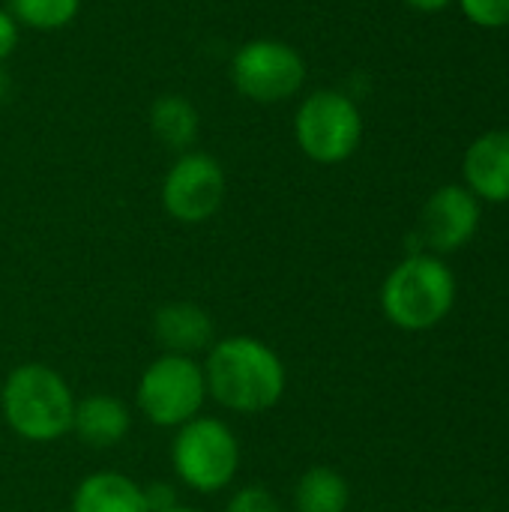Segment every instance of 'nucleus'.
Here are the masks:
<instances>
[{
	"instance_id": "obj_1",
	"label": "nucleus",
	"mask_w": 509,
	"mask_h": 512,
	"mask_svg": "<svg viewBox=\"0 0 509 512\" xmlns=\"http://www.w3.org/2000/svg\"><path fill=\"white\" fill-rule=\"evenodd\" d=\"M207 399L231 414H264L288 387L282 357L255 336L216 339L201 363Z\"/></svg>"
},
{
	"instance_id": "obj_2",
	"label": "nucleus",
	"mask_w": 509,
	"mask_h": 512,
	"mask_svg": "<svg viewBox=\"0 0 509 512\" xmlns=\"http://www.w3.org/2000/svg\"><path fill=\"white\" fill-rule=\"evenodd\" d=\"M75 393L66 378L45 363L15 366L0 390L6 426L30 444H51L72 432Z\"/></svg>"
},
{
	"instance_id": "obj_3",
	"label": "nucleus",
	"mask_w": 509,
	"mask_h": 512,
	"mask_svg": "<svg viewBox=\"0 0 509 512\" xmlns=\"http://www.w3.org/2000/svg\"><path fill=\"white\" fill-rule=\"evenodd\" d=\"M456 303V276L438 255H411L396 264L381 285L387 321L408 333L438 327Z\"/></svg>"
},
{
	"instance_id": "obj_4",
	"label": "nucleus",
	"mask_w": 509,
	"mask_h": 512,
	"mask_svg": "<svg viewBox=\"0 0 509 512\" xmlns=\"http://www.w3.org/2000/svg\"><path fill=\"white\" fill-rule=\"evenodd\" d=\"M171 468L183 486L198 495L228 489L240 471V441L219 417H195L174 429Z\"/></svg>"
},
{
	"instance_id": "obj_5",
	"label": "nucleus",
	"mask_w": 509,
	"mask_h": 512,
	"mask_svg": "<svg viewBox=\"0 0 509 512\" xmlns=\"http://www.w3.org/2000/svg\"><path fill=\"white\" fill-rule=\"evenodd\" d=\"M294 138L306 159L318 165H339L351 159L363 141V114L342 90L321 87L297 105Z\"/></svg>"
},
{
	"instance_id": "obj_6",
	"label": "nucleus",
	"mask_w": 509,
	"mask_h": 512,
	"mask_svg": "<svg viewBox=\"0 0 509 512\" xmlns=\"http://www.w3.org/2000/svg\"><path fill=\"white\" fill-rule=\"evenodd\" d=\"M204 402L207 384L198 357L162 354L141 372L135 387L138 411L159 429H180L201 414Z\"/></svg>"
},
{
	"instance_id": "obj_7",
	"label": "nucleus",
	"mask_w": 509,
	"mask_h": 512,
	"mask_svg": "<svg viewBox=\"0 0 509 512\" xmlns=\"http://www.w3.org/2000/svg\"><path fill=\"white\" fill-rule=\"evenodd\" d=\"M234 90L258 105H276L294 99L306 84L303 54L282 39H249L231 57Z\"/></svg>"
},
{
	"instance_id": "obj_8",
	"label": "nucleus",
	"mask_w": 509,
	"mask_h": 512,
	"mask_svg": "<svg viewBox=\"0 0 509 512\" xmlns=\"http://www.w3.org/2000/svg\"><path fill=\"white\" fill-rule=\"evenodd\" d=\"M225 192L228 177L222 162L204 150H186L165 171L159 201L174 222L201 225L222 210Z\"/></svg>"
},
{
	"instance_id": "obj_9",
	"label": "nucleus",
	"mask_w": 509,
	"mask_h": 512,
	"mask_svg": "<svg viewBox=\"0 0 509 512\" xmlns=\"http://www.w3.org/2000/svg\"><path fill=\"white\" fill-rule=\"evenodd\" d=\"M480 198L459 183L441 186L429 195L420 213V234L429 249L447 255L459 252L465 243L474 240L480 228Z\"/></svg>"
},
{
	"instance_id": "obj_10",
	"label": "nucleus",
	"mask_w": 509,
	"mask_h": 512,
	"mask_svg": "<svg viewBox=\"0 0 509 512\" xmlns=\"http://www.w3.org/2000/svg\"><path fill=\"white\" fill-rule=\"evenodd\" d=\"M153 336H156L162 354L198 357V354H207L210 345L216 342V324L204 306L174 300V303H165L156 309Z\"/></svg>"
},
{
	"instance_id": "obj_11",
	"label": "nucleus",
	"mask_w": 509,
	"mask_h": 512,
	"mask_svg": "<svg viewBox=\"0 0 509 512\" xmlns=\"http://www.w3.org/2000/svg\"><path fill=\"white\" fill-rule=\"evenodd\" d=\"M462 177L465 186L492 204L509 201V129L483 132L462 159Z\"/></svg>"
},
{
	"instance_id": "obj_12",
	"label": "nucleus",
	"mask_w": 509,
	"mask_h": 512,
	"mask_svg": "<svg viewBox=\"0 0 509 512\" xmlns=\"http://www.w3.org/2000/svg\"><path fill=\"white\" fill-rule=\"evenodd\" d=\"M132 429L129 405L111 393H90L75 402L72 432L90 450H111L117 447Z\"/></svg>"
},
{
	"instance_id": "obj_13",
	"label": "nucleus",
	"mask_w": 509,
	"mask_h": 512,
	"mask_svg": "<svg viewBox=\"0 0 509 512\" xmlns=\"http://www.w3.org/2000/svg\"><path fill=\"white\" fill-rule=\"evenodd\" d=\"M72 512H150V507L141 483L117 471H96L75 486Z\"/></svg>"
},
{
	"instance_id": "obj_14",
	"label": "nucleus",
	"mask_w": 509,
	"mask_h": 512,
	"mask_svg": "<svg viewBox=\"0 0 509 512\" xmlns=\"http://www.w3.org/2000/svg\"><path fill=\"white\" fill-rule=\"evenodd\" d=\"M150 129L153 135L168 147V150H189L192 141L198 138L201 129V117L198 108L180 96V93H165L150 105Z\"/></svg>"
},
{
	"instance_id": "obj_15",
	"label": "nucleus",
	"mask_w": 509,
	"mask_h": 512,
	"mask_svg": "<svg viewBox=\"0 0 509 512\" xmlns=\"http://www.w3.org/2000/svg\"><path fill=\"white\" fill-rule=\"evenodd\" d=\"M348 504H351L348 480L327 465H315L297 480L294 489L297 512H345Z\"/></svg>"
},
{
	"instance_id": "obj_16",
	"label": "nucleus",
	"mask_w": 509,
	"mask_h": 512,
	"mask_svg": "<svg viewBox=\"0 0 509 512\" xmlns=\"http://www.w3.org/2000/svg\"><path fill=\"white\" fill-rule=\"evenodd\" d=\"M9 12L27 30L51 33L69 27L78 18L81 0H9Z\"/></svg>"
},
{
	"instance_id": "obj_17",
	"label": "nucleus",
	"mask_w": 509,
	"mask_h": 512,
	"mask_svg": "<svg viewBox=\"0 0 509 512\" xmlns=\"http://www.w3.org/2000/svg\"><path fill=\"white\" fill-rule=\"evenodd\" d=\"M465 18H471L477 27L501 30L509 27V0H459Z\"/></svg>"
},
{
	"instance_id": "obj_18",
	"label": "nucleus",
	"mask_w": 509,
	"mask_h": 512,
	"mask_svg": "<svg viewBox=\"0 0 509 512\" xmlns=\"http://www.w3.org/2000/svg\"><path fill=\"white\" fill-rule=\"evenodd\" d=\"M225 512H282L279 501L273 492H267L264 486H243L237 489L228 504H225Z\"/></svg>"
},
{
	"instance_id": "obj_19",
	"label": "nucleus",
	"mask_w": 509,
	"mask_h": 512,
	"mask_svg": "<svg viewBox=\"0 0 509 512\" xmlns=\"http://www.w3.org/2000/svg\"><path fill=\"white\" fill-rule=\"evenodd\" d=\"M18 39H21V24L12 18L9 9H0V63H6L15 54Z\"/></svg>"
},
{
	"instance_id": "obj_20",
	"label": "nucleus",
	"mask_w": 509,
	"mask_h": 512,
	"mask_svg": "<svg viewBox=\"0 0 509 512\" xmlns=\"http://www.w3.org/2000/svg\"><path fill=\"white\" fill-rule=\"evenodd\" d=\"M144 498H147V507H150V512H162L177 504L174 489H171L168 483H150V486H144Z\"/></svg>"
},
{
	"instance_id": "obj_21",
	"label": "nucleus",
	"mask_w": 509,
	"mask_h": 512,
	"mask_svg": "<svg viewBox=\"0 0 509 512\" xmlns=\"http://www.w3.org/2000/svg\"><path fill=\"white\" fill-rule=\"evenodd\" d=\"M411 9H417V12H441V9H447L453 0H405Z\"/></svg>"
},
{
	"instance_id": "obj_22",
	"label": "nucleus",
	"mask_w": 509,
	"mask_h": 512,
	"mask_svg": "<svg viewBox=\"0 0 509 512\" xmlns=\"http://www.w3.org/2000/svg\"><path fill=\"white\" fill-rule=\"evenodd\" d=\"M6 90H9V78H6V69H3V63H0V102L6 99Z\"/></svg>"
},
{
	"instance_id": "obj_23",
	"label": "nucleus",
	"mask_w": 509,
	"mask_h": 512,
	"mask_svg": "<svg viewBox=\"0 0 509 512\" xmlns=\"http://www.w3.org/2000/svg\"><path fill=\"white\" fill-rule=\"evenodd\" d=\"M162 512H198V510H192V507H183V504H174V507H168V510H162Z\"/></svg>"
}]
</instances>
